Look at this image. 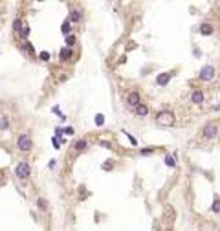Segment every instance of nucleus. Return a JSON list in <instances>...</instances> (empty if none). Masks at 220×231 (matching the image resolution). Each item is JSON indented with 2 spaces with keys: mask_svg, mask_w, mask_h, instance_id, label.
Listing matches in <instances>:
<instances>
[{
  "mask_svg": "<svg viewBox=\"0 0 220 231\" xmlns=\"http://www.w3.org/2000/svg\"><path fill=\"white\" fill-rule=\"evenodd\" d=\"M174 112L173 110H161L160 114L156 116V123L160 127H173L174 125Z\"/></svg>",
  "mask_w": 220,
  "mask_h": 231,
  "instance_id": "1",
  "label": "nucleus"
},
{
  "mask_svg": "<svg viewBox=\"0 0 220 231\" xmlns=\"http://www.w3.org/2000/svg\"><path fill=\"white\" fill-rule=\"evenodd\" d=\"M202 134H204L205 139H215L217 134H218V127H217V123H207V125L204 127Z\"/></svg>",
  "mask_w": 220,
  "mask_h": 231,
  "instance_id": "2",
  "label": "nucleus"
},
{
  "mask_svg": "<svg viewBox=\"0 0 220 231\" xmlns=\"http://www.w3.org/2000/svg\"><path fill=\"white\" fill-rule=\"evenodd\" d=\"M17 145H19L20 151H29L33 147V141H31V138L28 134H20L19 139H17Z\"/></svg>",
  "mask_w": 220,
  "mask_h": 231,
  "instance_id": "3",
  "label": "nucleus"
},
{
  "mask_svg": "<svg viewBox=\"0 0 220 231\" xmlns=\"http://www.w3.org/2000/svg\"><path fill=\"white\" fill-rule=\"evenodd\" d=\"M15 174H17V178H20V180H26L29 176V165L26 161H20L19 165L15 167Z\"/></svg>",
  "mask_w": 220,
  "mask_h": 231,
  "instance_id": "4",
  "label": "nucleus"
},
{
  "mask_svg": "<svg viewBox=\"0 0 220 231\" xmlns=\"http://www.w3.org/2000/svg\"><path fill=\"white\" fill-rule=\"evenodd\" d=\"M125 103H127V106L128 108H136V106H140V94L138 92H130V94H127V99H125Z\"/></svg>",
  "mask_w": 220,
  "mask_h": 231,
  "instance_id": "5",
  "label": "nucleus"
},
{
  "mask_svg": "<svg viewBox=\"0 0 220 231\" xmlns=\"http://www.w3.org/2000/svg\"><path fill=\"white\" fill-rule=\"evenodd\" d=\"M213 77H215V66L205 64V66L200 70V79L202 81H211Z\"/></svg>",
  "mask_w": 220,
  "mask_h": 231,
  "instance_id": "6",
  "label": "nucleus"
},
{
  "mask_svg": "<svg viewBox=\"0 0 220 231\" xmlns=\"http://www.w3.org/2000/svg\"><path fill=\"white\" fill-rule=\"evenodd\" d=\"M174 75L173 72H163V74H160V75L156 77V83L160 84V86H167L169 84V81H171V77Z\"/></svg>",
  "mask_w": 220,
  "mask_h": 231,
  "instance_id": "7",
  "label": "nucleus"
},
{
  "mask_svg": "<svg viewBox=\"0 0 220 231\" xmlns=\"http://www.w3.org/2000/svg\"><path fill=\"white\" fill-rule=\"evenodd\" d=\"M204 99H205V96H204V92H202V90H195V92L191 94V101H193L195 105H202V103H204Z\"/></svg>",
  "mask_w": 220,
  "mask_h": 231,
  "instance_id": "8",
  "label": "nucleus"
},
{
  "mask_svg": "<svg viewBox=\"0 0 220 231\" xmlns=\"http://www.w3.org/2000/svg\"><path fill=\"white\" fill-rule=\"evenodd\" d=\"M213 31H215V28L209 24V22H204L200 26V33L202 35H213Z\"/></svg>",
  "mask_w": 220,
  "mask_h": 231,
  "instance_id": "9",
  "label": "nucleus"
},
{
  "mask_svg": "<svg viewBox=\"0 0 220 231\" xmlns=\"http://www.w3.org/2000/svg\"><path fill=\"white\" fill-rule=\"evenodd\" d=\"M134 112H136V116H140V117H145V116L149 114V106L147 105H140V106L134 108Z\"/></svg>",
  "mask_w": 220,
  "mask_h": 231,
  "instance_id": "10",
  "label": "nucleus"
},
{
  "mask_svg": "<svg viewBox=\"0 0 220 231\" xmlns=\"http://www.w3.org/2000/svg\"><path fill=\"white\" fill-rule=\"evenodd\" d=\"M81 20V11L79 9H72L70 11V22H79Z\"/></svg>",
  "mask_w": 220,
  "mask_h": 231,
  "instance_id": "11",
  "label": "nucleus"
},
{
  "mask_svg": "<svg viewBox=\"0 0 220 231\" xmlns=\"http://www.w3.org/2000/svg\"><path fill=\"white\" fill-rule=\"evenodd\" d=\"M72 57V48H62L61 50V59L64 61V59H70Z\"/></svg>",
  "mask_w": 220,
  "mask_h": 231,
  "instance_id": "12",
  "label": "nucleus"
},
{
  "mask_svg": "<svg viewBox=\"0 0 220 231\" xmlns=\"http://www.w3.org/2000/svg\"><path fill=\"white\" fill-rule=\"evenodd\" d=\"M211 211H213V213H217V215L220 213V198H218V196H217V198L213 200V206H211Z\"/></svg>",
  "mask_w": 220,
  "mask_h": 231,
  "instance_id": "13",
  "label": "nucleus"
},
{
  "mask_svg": "<svg viewBox=\"0 0 220 231\" xmlns=\"http://www.w3.org/2000/svg\"><path fill=\"white\" fill-rule=\"evenodd\" d=\"M86 147H88L86 139H79V141H75V151H84Z\"/></svg>",
  "mask_w": 220,
  "mask_h": 231,
  "instance_id": "14",
  "label": "nucleus"
},
{
  "mask_svg": "<svg viewBox=\"0 0 220 231\" xmlns=\"http://www.w3.org/2000/svg\"><path fill=\"white\" fill-rule=\"evenodd\" d=\"M70 29H72V24H70V20H66V22L61 26V31H62L64 35H68V33H70Z\"/></svg>",
  "mask_w": 220,
  "mask_h": 231,
  "instance_id": "15",
  "label": "nucleus"
},
{
  "mask_svg": "<svg viewBox=\"0 0 220 231\" xmlns=\"http://www.w3.org/2000/svg\"><path fill=\"white\" fill-rule=\"evenodd\" d=\"M13 29H15L17 33H22V20L20 19H15V22H13Z\"/></svg>",
  "mask_w": 220,
  "mask_h": 231,
  "instance_id": "16",
  "label": "nucleus"
},
{
  "mask_svg": "<svg viewBox=\"0 0 220 231\" xmlns=\"http://www.w3.org/2000/svg\"><path fill=\"white\" fill-rule=\"evenodd\" d=\"M94 121H96V125H97V127H103V125H105V116H103V114H96Z\"/></svg>",
  "mask_w": 220,
  "mask_h": 231,
  "instance_id": "17",
  "label": "nucleus"
},
{
  "mask_svg": "<svg viewBox=\"0 0 220 231\" xmlns=\"http://www.w3.org/2000/svg\"><path fill=\"white\" fill-rule=\"evenodd\" d=\"M7 127H9V121H7L6 116H2V117H0V130H6Z\"/></svg>",
  "mask_w": 220,
  "mask_h": 231,
  "instance_id": "18",
  "label": "nucleus"
},
{
  "mask_svg": "<svg viewBox=\"0 0 220 231\" xmlns=\"http://www.w3.org/2000/svg\"><path fill=\"white\" fill-rule=\"evenodd\" d=\"M165 163H167L169 167H176V161H174V158H173L171 154H167V156H165Z\"/></svg>",
  "mask_w": 220,
  "mask_h": 231,
  "instance_id": "19",
  "label": "nucleus"
},
{
  "mask_svg": "<svg viewBox=\"0 0 220 231\" xmlns=\"http://www.w3.org/2000/svg\"><path fill=\"white\" fill-rule=\"evenodd\" d=\"M74 44H75V35H66V46L72 48Z\"/></svg>",
  "mask_w": 220,
  "mask_h": 231,
  "instance_id": "20",
  "label": "nucleus"
},
{
  "mask_svg": "<svg viewBox=\"0 0 220 231\" xmlns=\"http://www.w3.org/2000/svg\"><path fill=\"white\" fill-rule=\"evenodd\" d=\"M112 167H114V161H112V160H108V161L103 163V169H105V171H112Z\"/></svg>",
  "mask_w": 220,
  "mask_h": 231,
  "instance_id": "21",
  "label": "nucleus"
},
{
  "mask_svg": "<svg viewBox=\"0 0 220 231\" xmlns=\"http://www.w3.org/2000/svg\"><path fill=\"white\" fill-rule=\"evenodd\" d=\"M150 152H154L152 147H149V149H141V151H140V154H143V156H147V154H150Z\"/></svg>",
  "mask_w": 220,
  "mask_h": 231,
  "instance_id": "22",
  "label": "nucleus"
},
{
  "mask_svg": "<svg viewBox=\"0 0 220 231\" xmlns=\"http://www.w3.org/2000/svg\"><path fill=\"white\" fill-rule=\"evenodd\" d=\"M125 134L128 136V141H130V143H132V145H138V139H136V138H134V136H132V134H128V132H125Z\"/></svg>",
  "mask_w": 220,
  "mask_h": 231,
  "instance_id": "23",
  "label": "nucleus"
},
{
  "mask_svg": "<svg viewBox=\"0 0 220 231\" xmlns=\"http://www.w3.org/2000/svg\"><path fill=\"white\" fill-rule=\"evenodd\" d=\"M24 48H26V50H28V52H29V53H31V55H33V53H35V50H33V46H31V44H29V42H26V44H24Z\"/></svg>",
  "mask_w": 220,
  "mask_h": 231,
  "instance_id": "24",
  "label": "nucleus"
},
{
  "mask_svg": "<svg viewBox=\"0 0 220 231\" xmlns=\"http://www.w3.org/2000/svg\"><path fill=\"white\" fill-rule=\"evenodd\" d=\"M40 59H42V61H48V59H50V53H48V52H42V53H40Z\"/></svg>",
  "mask_w": 220,
  "mask_h": 231,
  "instance_id": "25",
  "label": "nucleus"
},
{
  "mask_svg": "<svg viewBox=\"0 0 220 231\" xmlns=\"http://www.w3.org/2000/svg\"><path fill=\"white\" fill-rule=\"evenodd\" d=\"M99 145H101V147H105V149H110V147H112L108 141H99Z\"/></svg>",
  "mask_w": 220,
  "mask_h": 231,
  "instance_id": "26",
  "label": "nucleus"
},
{
  "mask_svg": "<svg viewBox=\"0 0 220 231\" xmlns=\"http://www.w3.org/2000/svg\"><path fill=\"white\" fill-rule=\"evenodd\" d=\"M28 33H29V28H28V26H26V28H24V29H22V33H20V35H22V37H28Z\"/></svg>",
  "mask_w": 220,
  "mask_h": 231,
  "instance_id": "27",
  "label": "nucleus"
},
{
  "mask_svg": "<svg viewBox=\"0 0 220 231\" xmlns=\"http://www.w3.org/2000/svg\"><path fill=\"white\" fill-rule=\"evenodd\" d=\"M39 207H42V209L46 207V202H44V200H39Z\"/></svg>",
  "mask_w": 220,
  "mask_h": 231,
  "instance_id": "28",
  "label": "nucleus"
},
{
  "mask_svg": "<svg viewBox=\"0 0 220 231\" xmlns=\"http://www.w3.org/2000/svg\"><path fill=\"white\" fill-rule=\"evenodd\" d=\"M53 114H57V116H61V110H59V106H53Z\"/></svg>",
  "mask_w": 220,
  "mask_h": 231,
  "instance_id": "29",
  "label": "nucleus"
},
{
  "mask_svg": "<svg viewBox=\"0 0 220 231\" xmlns=\"http://www.w3.org/2000/svg\"><path fill=\"white\" fill-rule=\"evenodd\" d=\"M64 132H66V134H74V129H70V127H68V129H64Z\"/></svg>",
  "mask_w": 220,
  "mask_h": 231,
  "instance_id": "30",
  "label": "nucleus"
},
{
  "mask_svg": "<svg viewBox=\"0 0 220 231\" xmlns=\"http://www.w3.org/2000/svg\"><path fill=\"white\" fill-rule=\"evenodd\" d=\"M53 147H55V149H59V141H57V138H53Z\"/></svg>",
  "mask_w": 220,
  "mask_h": 231,
  "instance_id": "31",
  "label": "nucleus"
}]
</instances>
